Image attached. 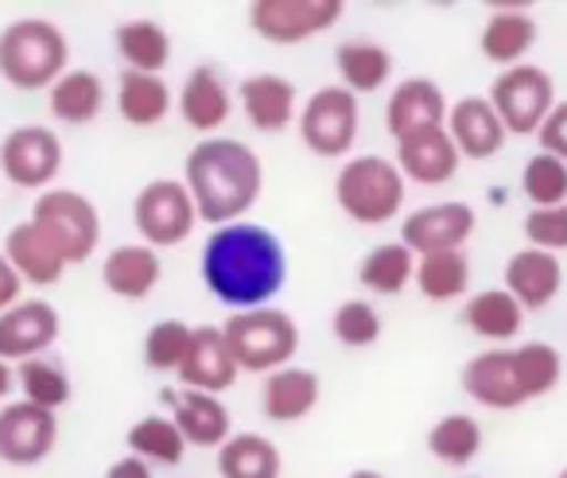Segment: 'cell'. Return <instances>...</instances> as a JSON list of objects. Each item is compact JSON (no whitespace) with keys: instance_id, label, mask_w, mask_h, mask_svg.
I'll return each instance as SVG.
<instances>
[{"instance_id":"obj_4","label":"cell","mask_w":567,"mask_h":478,"mask_svg":"<svg viewBox=\"0 0 567 478\" xmlns=\"http://www.w3.org/2000/svg\"><path fill=\"white\" fill-rule=\"evenodd\" d=\"M334 199L358 226H385L404 206V172L389 156H354L339 167Z\"/></svg>"},{"instance_id":"obj_2","label":"cell","mask_w":567,"mask_h":478,"mask_svg":"<svg viewBox=\"0 0 567 478\" xmlns=\"http://www.w3.org/2000/svg\"><path fill=\"white\" fill-rule=\"evenodd\" d=\"M183 183L195 199L198 222L206 226H234L257 206L265 187V167L260 156L245 141L234 136H203L187 152Z\"/></svg>"},{"instance_id":"obj_14","label":"cell","mask_w":567,"mask_h":478,"mask_svg":"<svg viewBox=\"0 0 567 478\" xmlns=\"http://www.w3.org/2000/svg\"><path fill=\"white\" fill-rule=\"evenodd\" d=\"M59 343V312L48 299H20L0 312V358L32 362Z\"/></svg>"},{"instance_id":"obj_39","label":"cell","mask_w":567,"mask_h":478,"mask_svg":"<svg viewBox=\"0 0 567 478\" xmlns=\"http://www.w3.org/2000/svg\"><path fill=\"white\" fill-rule=\"evenodd\" d=\"M17 385L24 389L28 405H40V408H48V413H59V408L71 400V377H66V369L55 366L51 358L20 362Z\"/></svg>"},{"instance_id":"obj_26","label":"cell","mask_w":567,"mask_h":478,"mask_svg":"<svg viewBox=\"0 0 567 478\" xmlns=\"http://www.w3.org/2000/svg\"><path fill=\"white\" fill-rule=\"evenodd\" d=\"M164 276L159 253L152 245H117L102 265V284L121 299H144Z\"/></svg>"},{"instance_id":"obj_9","label":"cell","mask_w":567,"mask_h":478,"mask_svg":"<svg viewBox=\"0 0 567 478\" xmlns=\"http://www.w3.org/2000/svg\"><path fill=\"white\" fill-rule=\"evenodd\" d=\"M342 12V0H252L249 28L276 48H296L339 24Z\"/></svg>"},{"instance_id":"obj_24","label":"cell","mask_w":567,"mask_h":478,"mask_svg":"<svg viewBox=\"0 0 567 478\" xmlns=\"http://www.w3.org/2000/svg\"><path fill=\"white\" fill-rule=\"evenodd\" d=\"M245 118L257 133H284L296 118V87L280 74H249L241 82Z\"/></svg>"},{"instance_id":"obj_43","label":"cell","mask_w":567,"mask_h":478,"mask_svg":"<svg viewBox=\"0 0 567 478\" xmlns=\"http://www.w3.org/2000/svg\"><path fill=\"white\" fill-rule=\"evenodd\" d=\"M525 237L533 250L564 253L567 250V203L533 206V211L525 214Z\"/></svg>"},{"instance_id":"obj_6","label":"cell","mask_w":567,"mask_h":478,"mask_svg":"<svg viewBox=\"0 0 567 478\" xmlns=\"http://www.w3.org/2000/svg\"><path fill=\"white\" fill-rule=\"evenodd\" d=\"M32 222L55 242V250L66 257V265H82L102 242V214L82 191L51 187L35 199Z\"/></svg>"},{"instance_id":"obj_48","label":"cell","mask_w":567,"mask_h":478,"mask_svg":"<svg viewBox=\"0 0 567 478\" xmlns=\"http://www.w3.org/2000/svg\"><path fill=\"white\" fill-rule=\"evenodd\" d=\"M350 478H381V475H378V470H354Z\"/></svg>"},{"instance_id":"obj_36","label":"cell","mask_w":567,"mask_h":478,"mask_svg":"<svg viewBox=\"0 0 567 478\" xmlns=\"http://www.w3.org/2000/svg\"><path fill=\"white\" fill-rule=\"evenodd\" d=\"M416 288L424 292L432 304H447L458 299L471 288V261L466 253H432V257L416 261Z\"/></svg>"},{"instance_id":"obj_21","label":"cell","mask_w":567,"mask_h":478,"mask_svg":"<svg viewBox=\"0 0 567 478\" xmlns=\"http://www.w3.org/2000/svg\"><path fill=\"white\" fill-rule=\"evenodd\" d=\"M458 164H463V156H458L447 129L416 133L396 144V167L404 172V180H416L424 187H440V183L455 180Z\"/></svg>"},{"instance_id":"obj_7","label":"cell","mask_w":567,"mask_h":478,"mask_svg":"<svg viewBox=\"0 0 567 478\" xmlns=\"http://www.w3.org/2000/svg\"><path fill=\"white\" fill-rule=\"evenodd\" d=\"M489 105L497 110L509 136H536L548 113L556 110V82L544 67H509L489 87Z\"/></svg>"},{"instance_id":"obj_1","label":"cell","mask_w":567,"mask_h":478,"mask_svg":"<svg viewBox=\"0 0 567 478\" xmlns=\"http://www.w3.org/2000/svg\"><path fill=\"white\" fill-rule=\"evenodd\" d=\"M288 281V257L272 230L257 222L210 230L203 245V284L214 299L234 312L268 307V299Z\"/></svg>"},{"instance_id":"obj_31","label":"cell","mask_w":567,"mask_h":478,"mask_svg":"<svg viewBox=\"0 0 567 478\" xmlns=\"http://www.w3.org/2000/svg\"><path fill=\"white\" fill-rule=\"evenodd\" d=\"M463 323L478 338H489V343H505V338L517 335L520 323H525V307H520L505 288H486V292H474V296L466 299Z\"/></svg>"},{"instance_id":"obj_44","label":"cell","mask_w":567,"mask_h":478,"mask_svg":"<svg viewBox=\"0 0 567 478\" xmlns=\"http://www.w3.org/2000/svg\"><path fill=\"white\" fill-rule=\"evenodd\" d=\"M536 141H540V152H551V156H559L567 164V102H556V110L548 113Z\"/></svg>"},{"instance_id":"obj_40","label":"cell","mask_w":567,"mask_h":478,"mask_svg":"<svg viewBox=\"0 0 567 478\" xmlns=\"http://www.w3.org/2000/svg\"><path fill=\"white\" fill-rule=\"evenodd\" d=\"M520 191L533 206H559L567 203V164L551 152H536L528 156L525 172H520Z\"/></svg>"},{"instance_id":"obj_41","label":"cell","mask_w":567,"mask_h":478,"mask_svg":"<svg viewBox=\"0 0 567 478\" xmlns=\"http://www.w3.org/2000/svg\"><path fill=\"white\" fill-rule=\"evenodd\" d=\"M190 330L183 319H159L156 327L144 335V362L148 369H159V374H179L183 358H187L190 346Z\"/></svg>"},{"instance_id":"obj_38","label":"cell","mask_w":567,"mask_h":478,"mask_svg":"<svg viewBox=\"0 0 567 478\" xmlns=\"http://www.w3.org/2000/svg\"><path fill=\"white\" fill-rule=\"evenodd\" d=\"M513 366H517V382L525 400L548 397L564 377V358L551 343H525L513 350Z\"/></svg>"},{"instance_id":"obj_13","label":"cell","mask_w":567,"mask_h":478,"mask_svg":"<svg viewBox=\"0 0 567 478\" xmlns=\"http://www.w3.org/2000/svg\"><path fill=\"white\" fill-rule=\"evenodd\" d=\"M478 214L466 203H432L412 211L401 222V242L409 245L416 257H432V253H458L471 242Z\"/></svg>"},{"instance_id":"obj_34","label":"cell","mask_w":567,"mask_h":478,"mask_svg":"<svg viewBox=\"0 0 567 478\" xmlns=\"http://www.w3.org/2000/svg\"><path fill=\"white\" fill-rule=\"evenodd\" d=\"M117 110L136 129L159 125L167 118V110H172V90H167V82L159 74L125 71L117 87Z\"/></svg>"},{"instance_id":"obj_11","label":"cell","mask_w":567,"mask_h":478,"mask_svg":"<svg viewBox=\"0 0 567 478\" xmlns=\"http://www.w3.org/2000/svg\"><path fill=\"white\" fill-rule=\"evenodd\" d=\"M63 167V141L48 125H20L0 141V175L17 187L51 191Z\"/></svg>"},{"instance_id":"obj_47","label":"cell","mask_w":567,"mask_h":478,"mask_svg":"<svg viewBox=\"0 0 567 478\" xmlns=\"http://www.w3.org/2000/svg\"><path fill=\"white\" fill-rule=\"evenodd\" d=\"M12 389H17V369H12V362L0 358V397H9Z\"/></svg>"},{"instance_id":"obj_45","label":"cell","mask_w":567,"mask_h":478,"mask_svg":"<svg viewBox=\"0 0 567 478\" xmlns=\"http://www.w3.org/2000/svg\"><path fill=\"white\" fill-rule=\"evenodd\" d=\"M20 292H24V281H20V273L9 265V257L0 253V312L17 307L20 304Z\"/></svg>"},{"instance_id":"obj_29","label":"cell","mask_w":567,"mask_h":478,"mask_svg":"<svg viewBox=\"0 0 567 478\" xmlns=\"http://www.w3.org/2000/svg\"><path fill=\"white\" fill-rule=\"evenodd\" d=\"M280 451L260 431H237L218 447L221 478H280Z\"/></svg>"},{"instance_id":"obj_3","label":"cell","mask_w":567,"mask_h":478,"mask_svg":"<svg viewBox=\"0 0 567 478\" xmlns=\"http://www.w3.org/2000/svg\"><path fill=\"white\" fill-rule=\"evenodd\" d=\"M71 43L43 17L12 20L0 32V79L17 90H51L66 74Z\"/></svg>"},{"instance_id":"obj_8","label":"cell","mask_w":567,"mask_h":478,"mask_svg":"<svg viewBox=\"0 0 567 478\" xmlns=\"http://www.w3.org/2000/svg\"><path fill=\"white\" fill-rule=\"evenodd\" d=\"M198 211L183 180H152L136 191L133 226L152 250H172L195 230Z\"/></svg>"},{"instance_id":"obj_12","label":"cell","mask_w":567,"mask_h":478,"mask_svg":"<svg viewBox=\"0 0 567 478\" xmlns=\"http://www.w3.org/2000/svg\"><path fill=\"white\" fill-rule=\"evenodd\" d=\"M59 416L28 400L0 408V459L12 467H35L55 451Z\"/></svg>"},{"instance_id":"obj_22","label":"cell","mask_w":567,"mask_h":478,"mask_svg":"<svg viewBox=\"0 0 567 478\" xmlns=\"http://www.w3.org/2000/svg\"><path fill=\"white\" fill-rule=\"evenodd\" d=\"M536 40H540V28H536V20L528 17L525 9H502V4H497V9L489 12L486 28H482L478 48L489 63L509 71V67L525 63V55L536 48Z\"/></svg>"},{"instance_id":"obj_10","label":"cell","mask_w":567,"mask_h":478,"mask_svg":"<svg viewBox=\"0 0 567 478\" xmlns=\"http://www.w3.org/2000/svg\"><path fill=\"white\" fill-rule=\"evenodd\" d=\"M300 136L316 156H347L358 141V94L347 87H323L300 113Z\"/></svg>"},{"instance_id":"obj_37","label":"cell","mask_w":567,"mask_h":478,"mask_svg":"<svg viewBox=\"0 0 567 478\" xmlns=\"http://www.w3.org/2000/svg\"><path fill=\"white\" fill-rule=\"evenodd\" d=\"M128 451L144 462H159V467H175L187 451V439L175 428L172 416H144L128 428Z\"/></svg>"},{"instance_id":"obj_42","label":"cell","mask_w":567,"mask_h":478,"mask_svg":"<svg viewBox=\"0 0 567 478\" xmlns=\"http://www.w3.org/2000/svg\"><path fill=\"white\" fill-rule=\"evenodd\" d=\"M331 327L342 346L362 350V346H373L381 338V315L370 299H347V304H339V312H334Z\"/></svg>"},{"instance_id":"obj_46","label":"cell","mask_w":567,"mask_h":478,"mask_svg":"<svg viewBox=\"0 0 567 478\" xmlns=\"http://www.w3.org/2000/svg\"><path fill=\"white\" fill-rule=\"evenodd\" d=\"M105 478H152V462L136 459V455H125V459L110 462Z\"/></svg>"},{"instance_id":"obj_33","label":"cell","mask_w":567,"mask_h":478,"mask_svg":"<svg viewBox=\"0 0 567 478\" xmlns=\"http://www.w3.org/2000/svg\"><path fill=\"white\" fill-rule=\"evenodd\" d=\"M416 261L420 257L404 242L373 245L362 257V265H358V281H362V288L378 292V296H396V292H404L416 281Z\"/></svg>"},{"instance_id":"obj_27","label":"cell","mask_w":567,"mask_h":478,"mask_svg":"<svg viewBox=\"0 0 567 478\" xmlns=\"http://www.w3.org/2000/svg\"><path fill=\"white\" fill-rule=\"evenodd\" d=\"M179 113L195 133H218L229 121V90L214 67H195L183 82Z\"/></svg>"},{"instance_id":"obj_23","label":"cell","mask_w":567,"mask_h":478,"mask_svg":"<svg viewBox=\"0 0 567 478\" xmlns=\"http://www.w3.org/2000/svg\"><path fill=\"white\" fill-rule=\"evenodd\" d=\"M319 393H323V385H319L316 369L284 366V369H276V374L265 377L260 408H265L268 420L292 424V420H303V416L319 405Z\"/></svg>"},{"instance_id":"obj_49","label":"cell","mask_w":567,"mask_h":478,"mask_svg":"<svg viewBox=\"0 0 567 478\" xmlns=\"http://www.w3.org/2000/svg\"><path fill=\"white\" fill-rule=\"evenodd\" d=\"M556 478H567V467H564V470H559V475H556Z\"/></svg>"},{"instance_id":"obj_19","label":"cell","mask_w":567,"mask_h":478,"mask_svg":"<svg viewBox=\"0 0 567 478\" xmlns=\"http://www.w3.org/2000/svg\"><path fill=\"white\" fill-rule=\"evenodd\" d=\"M463 393L471 400H478L482 408H497V413H509V408L525 405L517 366H513V350L474 354L463 366Z\"/></svg>"},{"instance_id":"obj_35","label":"cell","mask_w":567,"mask_h":478,"mask_svg":"<svg viewBox=\"0 0 567 478\" xmlns=\"http://www.w3.org/2000/svg\"><path fill=\"white\" fill-rule=\"evenodd\" d=\"M427 451L447 467H466L482 451V424L466 413H447L427 431Z\"/></svg>"},{"instance_id":"obj_25","label":"cell","mask_w":567,"mask_h":478,"mask_svg":"<svg viewBox=\"0 0 567 478\" xmlns=\"http://www.w3.org/2000/svg\"><path fill=\"white\" fill-rule=\"evenodd\" d=\"M172 420L183 431L187 447H221L234 436L229 431V408L214 393L179 389L172 397Z\"/></svg>"},{"instance_id":"obj_28","label":"cell","mask_w":567,"mask_h":478,"mask_svg":"<svg viewBox=\"0 0 567 478\" xmlns=\"http://www.w3.org/2000/svg\"><path fill=\"white\" fill-rule=\"evenodd\" d=\"M113 43H117V55L125 59V67L136 74H159L172 63V35L156 20H125L113 32Z\"/></svg>"},{"instance_id":"obj_15","label":"cell","mask_w":567,"mask_h":478,"mask_svg":"<svg viewBox=\"0 0 567 478\" xmlns=\"http://www.w3.org/2000/svg\"><path fill=\"white\" fill-rule=\"evenodd\" d=\"M447 98L432 79H404L401 87L389 94L385 105V129L396 144L409 141L416 133H432V129H447Z\"/></svg>"},{"instance_id":"obj_5","label":"cell","mask_w":567,"mask_h":478,"mask_svg":"<svg viewBox=\"0 0 567 478\" xmlns=\"http://www.w3.org/2000/svg\"><path fill=\"white\" fill-rule=\"evenodd\" d=\"M221 330H226V343L234 350L237 366L249 369V374H276L300 350V327L280 307L234 312Z\"/></svg>"},{"instance_id":"obj_16","label":"cell","mask_w":567,"mask_h":478,"mask_svg":"<svg viewBox=\"0 0 567 478\" xmlns=\"http://www.w3.org/2000/svg\"><path fill=\"white\" fill-rule=\"evenodd\" d=\"M241 366H237L234 350L226 343V330L221 327H195L190 330V346L187 358L179 366V382L183 389H198V393H226L237 382Z\"/></svg>"},{"instance_id":"obj_20","label":"cell","mask_w":567,"mask_h":478,"mask_svg":"<svg viewBox=\"0 0 567 478\" xmlns=\"http://www.w3.org/2000/svg\"><path fill=\"white\" fill-rule=\"evenodd\" d=\"M4 257H9V265L20 273V281L35 284V288H51V284H59L66 273V257L55 250V242H51L32 218L17 222V226L9 230V237H4Z\"/></svg>"},{"instance_id":"obj_18","label":"cell","mask_w":567,"mask_h":478,"mask_svg":"<svg viewBox=\"0 0 567 478\" xmlns=\"http://www.w3.org/2000/svg\"><path fill=\"white\" fill-rule=\"evenodd\" d=\"M447 133L463 160H489L509 141V133H505L502 118H497V110L489 105V98H478V94L451 105Z\"/></svg>"},{"instance_id":"obj_30","label":"cell","mask_w":567,"mask_h":478,"mask_svg":"<svg viewBox=\"0 0 567 478\" xmlns=\"http://www.w3.org/2000/svg\"><path fill=\"white\" fill-rule=\"evenodd\" d=\"M334 67H339L342 87L350 94H373L393 74V55H389V48H381L373 40H347L334 51Z\"/></svg>"},{"instance_id":"obj_17","label":"cell","mask_w":567,"mask_h":478,"mask_svg":"<svg viewBox=\"0 0 567 478\" xmlns=\"http://www.w3.org/2000/svg\"><path fill=\"white\" fill-rule=\"evenodd\" d=\"M559 288H564V265H559L556 253L525 245V250H517L505 261V292H509L525 312L548 307L551 299L559 296Z\"/></svg>"},{"instance_id":"obj_32","label":"cell","mask_w":567,"mask_h":478,"mask_svg":"<svg viewBox=\"0 0 567 478\" xmlns=\"http://www.w3.org/2000/svg\"><path fill=\"white\" fill-rule=\"evenodd\" d=\"M105 87L94 71H66L55 87L48 90V110L63 125H86L102 113Z\"/></svg>"}]
</instances>
